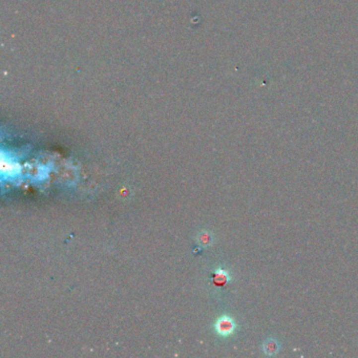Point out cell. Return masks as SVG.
<instances>
[{"instance_id":"6da1fadb","label":"cell","mask_w":358,"mask_h":358,"mask_svg":"<svg viewBox=\"0 0 358 358\" xmlns=\"http://www.w3.org/2000/svg\"><path fill=\"white\" fill-rule=\"evenodd\" d=\"M235 329V323L232 318L228 316H223L219 318L215 324L216 332L222 336H228L233 333Z\"/></svg>"},{"instance_id":"7a4b0ae2","label":"cell","mask_w":358,"mask_h":358,"mask_svg":"<svg viewBox=\"0 0 358 358\" xmlns=\"http://www.w3.org/2000/svg\"><path fill=\"white\" fill-rule=\"evenodd\" d=\"M21 167L17 162H15L12 158H6L2 153L1 157V171L3 174H6L8 177H16L18 173L20 172Z\"/></svg>"},{"instance_id":"3957f363","label":"cell","mask_w":358,"mask_h":358,"mask_svg":"<svg viewBox=\"0 0 358 358\" xmlns=\"http://www.w3.org/2000/svg\"><path fill=\"white\" fill-rule=\"evenodd\" d=\"M264 349H265V352L267 354L274 355V354H277L279 351V344L277 341H274V339H270V341L266 342Z\"/></svg>"},{"instance_id":"277c9868","label":"cell","mask_w":358,"mask_h":358,"mask_svg":"<svg viewBox=\"0 0 358 358\" xmlns=\"http://www.w3.org/2000/svg\"><path fill=\"white\" fill-rule=\"evenodd\" d=\"M215 277H216V282H219V284H224L226 282L229 281V278H228V273L222 269H218L215 273Z\"/></svg>"}]
</instances>
